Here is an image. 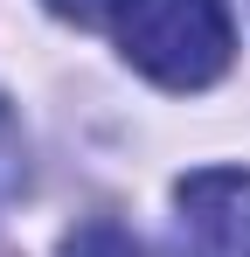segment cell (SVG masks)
Here are the masks:
<instances>
[{
	"mask_svg": "<svg viewBox=\"0 0 250 257\" xmlns=\"http://www.w3.org/2000/svg\"><path fill=\"white\" fill-rule=\"evenodd\" d=\"M111 28H118L125 63L167 90H208L236 49L222 0H118Z\"/></svg>",
	"mask_w": 250,
	"mask_h": 257,
	"instance_id": "cell-1",
	"label": "cell"
},
{
	"mask_svg": "<svg viewBox=\"0 0 250 257\" xmlns=\"http://www.w3.org/2000/svg\"><path fill=\"white\" fill-rule=\"evenodd\" d=\"M174 250L181 257H250V174L243 167H202L181 181Z\"/></svg>",
	"mask_w": 250,
	"mask_h": 257,
	"instance_id": "cell-2",
	"label": "cell"
},
{
	"mask_svg": "<svg viewBox=\"0 0 250 257\" xmlns=\"http://www.w3.org/2000/svg\"><path fill=\"white\" fill-rule=\"evenodd\" d=\"M70 257H139V243L111 222H90L83 236H70Z\"/></svg>",
	"mask_w": 250,
	"mask_h": 257,
	"instance_id": "cell-3",
	"label": "cell"
},
{
	"mask_svg": "<svg viewBox=\"0 0 250 257\" xmlns=\"http://www.w3.org/2000/svg\"><path fill=\"white\" fill-rule=\"evenodd\" d=\"M63 21H104V14H118V0H49Z\"/></svg>",
	"mask_w": 250,
	"mask_h": 257,
	"instance_id": "cell-4",
	"label": "cell"
}]
</instances>
